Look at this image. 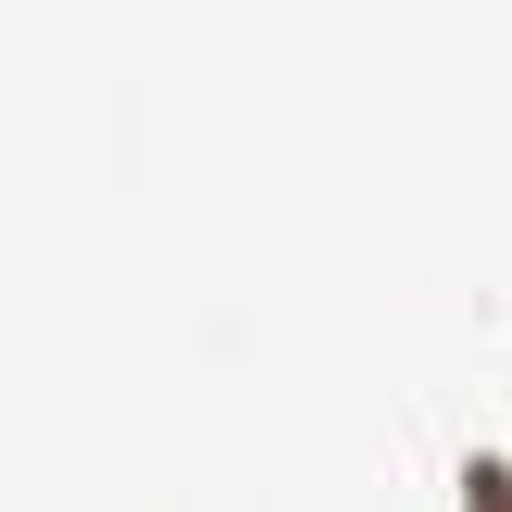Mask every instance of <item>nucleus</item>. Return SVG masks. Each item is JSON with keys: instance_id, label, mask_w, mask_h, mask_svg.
Masks as SVG:
<instances>
[]
</instances>
